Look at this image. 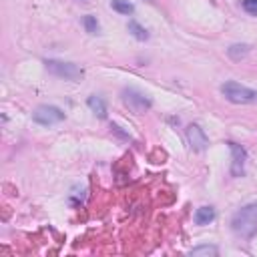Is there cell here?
I'll return each instance as SVG.
<instances>
[{
  "label": "cell",
  "mask_w": 257,
  "mask_h": 257,
  "mask_svg": "<svg viewBox=\"0 0 257 257\" xmlns=\"http://www.w3.org/2000/svg\"><path fill=\"white\" fill-rule=\"evenodd\" d=\"M229 151H231V175L233 177H241L245 173V161H247V153L241 145L237 143H227Z\"/></svg>",
  "instance_id": "cell-6"
},
{
  "label": "cell",
  "mask_w": 257,
  "mask_h": 257,
  "mask_svg": "<svg viewBox=\"0 0 257 257\" xmlns=\"http://www.w3.org/2000/svg\"><path fill=\"white\" fill-rule=\"evenodd\" d=\"M221 94L233 104H257V90L243 86L235 80H227L221 84Z\"/></svg>",
  "instance_id": "cell-2"
},
{
  "label": "cell",
  "mask_w": 257,
  "mask_h": 257,
  "mask_svg": "<svg viewBox=\"0 0 257 257\" xmlns=\"http://www.w3.org/2000/svg\"><path fill=\"white\" fill-rule=\"evenodd\" d=\"M241 6H243V10H245L247 14L257 16V0H243Z\"/></svg>",
  "instance_id": "cell-15"
},
{
  "label": "cell",
  "mask_w": 257,
  "mask_h": 257,
  "mask_svg": "<svg viewBox=\"0 0 257 257\" xmlns=\"http://www.w3.org/2000/svg\"><path fill=\"white\" fill-rule=\"evenodd\" d=\"M187 141H189L191 149H193V151H199V153L205 151L207 145H209V139H207L205 131H203L199 124H189V126H187Z\"/></svg>",
  "instance_id": "cell-7"
},
{
  "label": "cell",
  "mask_w": 257,
  "mask_h": 257,
  "mask_svg": "<svg viewBox=\"0 0 257 257\" xmlns=\"http://www.w3.org/2000/svg\"><path fill=\"white\" fill-rule=\"evenodd\" d=\"M86 104H88V108H90L98 118H104V116H106V104H104V100H102L100 96L90 94L88 100H86Z\"/></svg>",
  "instance_id": "cell-8"
},
{
  "label": "cell",
  "mask_w": 257,
  "mask_h": 257,
  "mask_svg": "<svg viewBox=\"0 0 257 257\" xmlns=\"http://www.w3.org/2000/svg\"><path fill=\"white\" fill-rule=\"evenodd\" d=\"M82 24H84V30L88 32V34H98V20L92 16V14H86L84 18H82Z\"/></svg>",
  "instance_id": "cell-14"
},
{
  "label": "cell",
  "mask_w": 257,
  "mask_h": 257,
  "mask_svg": "<svg viewBox=\"0 0 257 257\" xmlns=\"http://www.w3.org/2000/svg\"><path fill=\"white\" fill-rule=\"evenodd\" d=\"M126 28H128V32H131L137 40H149V30H147V28H143L137 20H128Z\"/></svg>",
  "instance_id": "cell-11"
},
{
  "label": "cell",
  "mask_w": 257,
  "mask_h": 257,
  "mask_svg": "<svg viewBox=\"0 0 257 257\" xmlns=\"http://www.w3.org/2000/svg\"><path fill=\"white\" fill-rule=\"evenodd\" d=\"M215 219V209L213 207H199L197 211H195V223L197 225H209L211 221Z\"/></svg>",
  "instance_id": "cell-9"
},
{
  "label": "cell",
  "mask_w": 257,
  "mask_h": 257,
  "mask_svg": "<svg viewBox=\"0 0 257 257\" xmlns=\"http://www.w3.org/2000/svg\"><path fill=\"white\" fill-rule=\"evenodd\" d=\"M217 253H219V249L215 245H199V247L191 249L193 257H215Z\"/></svg>",
  "instance_id": "cell-12"
},
{
  "label": "cell",
  "mask_w": 257,
  "mask_h": 257,
  "mask_svg": "<svg viewBox=\"0 0 257 257\" xmlns=\"http://www.w3.org/2000/svg\"><path fill=\"white\" fill-rule=\"evenodd\" d=\"M110 8L118 14H133L135 12V6L128 2V0H110Z\"/></svg>",
  "instance_id": "cell-13"
},
{
  "label": "cell",
  "mask_w": 257,
  "mask_h": 257,
  "mask_svg": "<svg viewBox=\"0 0 257 257\" xmlns=\"http://www.w3.org/2000/svg\"><path fill=\"white\" fill-rule=\"evenodd\" d=\"M231 229L237 237L251 239L257 233V203H249L239 209L231 219Z\"/></svg>",
  "instance_id": "cell-1"
},
{
  "label": "cell",
  "mask_w": 257,
  "mask_h": 257,
  "mask_svg": "<svg viewBox=\"0 0 257 257\" xmlns=\"http://www.w3.org/2000/svg\"><path fill=\"white\" fill-rule=\"evenodd\" d=\"M227 54L231 60H241L249 54V44H231L227 48Z\"/></svg>",
  "instance_id": "cell-10"
},
{
  "label": "cell",
  "mask_w": 257,
  "mask_h": 257,
  "mask_svg": "<svg viewBox=\"0 0 257 257\" xmlns=\"http://www.w3.org/2000/svg\"><path fill=\"white\" fill-rule=\"evenodd\" d=\"M46 70L64 80H80L84 74L80 66H76L74 62H64V60H46Z\"/></svg>",
  "instance_id": "cell-4"
},
{
  "label": "cell",
  "mask_w": 257,
  "mask_h": 257,
  "mask_svg": "<svg viewBox=\"0 0 257 257\" xmlns=\"http://www.w3.org/2000/svg\"><path fill=\"white\" fill-rule=\"evenodd\" d=\"M32 120L42 124V126H52V124H58L64 120V112L58 108V106H52V104H40L34 108L32 112Z\"/></svg>",
  "instance_id": "cell-5"
},
{
  "label": "cell",
  "mask_w": 257,
  "mask_h": 257,
  "mask_svg": "<svg viewBox=\"0 0 257 257\" xmlns=\"http://www.w3.org/2000/svg\"><path fill=\"white\" fill-rule=\"evenodd\" d=\"M120 98H122V104L135 114H145L151 108V98L137 88H124L120 92Z\"/></svg>",
  "instance_id": "cell-3"
}]
</instances>
